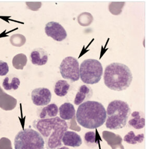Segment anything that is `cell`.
<instances>
[{
    "label": "cell",
    "instance_id": "obj_1",
    "mask_svg": "<svg viewBox=\"0 0 147 149\" xmlns=\"http://www.w3.org/2000/svg\"><path fill=\"white\" fill-rule=\"evenodd\" d=\"M33 126L43 137L47 149L61 147L63 136L68 128L66 121L58 117L38 119L34 122Z\"/></svg>",
    "mask_w": 147,
    "mask_h": 149
},
{
    "label": "cell",
    "instance_id": "obj_10",
    "mask_svg": "<svg viewBox=\"0 0 147 149\" xmlns=\"http://www.w3.org/2000/svg\"><path fill=\"white\" fill-rule=\"evenodd\" d=\"M62 142L66 146L79 147L81 146L82 140L80 136L76 132L67 131L63 134Z\"/></svg>",
    "mask_w": 147,
    "mask_h": 149
},
{
    "label": "cell",
    "instance_id": "obj_4",
    "mask_svg": "<svg viewBox=\"0 0 147 149\" xmlns=\"http://www.w3.org/2000/svg\"><path fill=\"white\" fill-rule=\"evenodd\" d=\"M131 109L127 103L114 100L109 103L106 109V126L111 130L123 128L126 126Z\"/></svg>",
    "mask_w": 147,
    "mask_h": 149
},
{
    "label": "cell",
    "instance_id": "obj_8",
    "mask_svg": "<svg viewBox=\"0 0 147 149\" xmlns=\"http://www.w3.org/2000/svg\"><path fill=\"white\" fill-rule=\"evenodd\" d=\"M45 31L48 37L57 41H62L67 37V33L63 26L55 22H50L46 24Z\"/></svg>",
    "mask_w": 147,
    "mask_h": 149
},
{
    "label": "cell",
    "instance_id": "obj_7",
    "mask_svg": "<svg viewBox=\"0 0 147 149\" xmlns=\"http://www.w3.org/2000/svg\"><path fill=\"white\" fill-rule=\"evenodd\" d=\"M79 63L78 60L72 57L65 58L61 62L59 67L62 77L76 82L80 79Z\"/></svg>",
    "mask_w": 147,
    "mask_h": 149
},
{
    "label": "cell",
    "instance_id": "obj_17",
    "mask_svg": "<svg viewBox=\"0 0 147 149\" xmlns=\"http://www.w3.org/2000/svg\"><path fill=\"white\" fill-rule=\"evenodd\" d=\"M70 85L65 80H59L55 85L54 92L59 97H63L68 93Z\"/></svg>",
    "mask_w": 147,
    "mask_h": 149
},
{
    "label": "cell",
    "instance_id": "obj_9",
    "mask_svg": "<svg viewBox=\"0 0 147 149\" xmlns=\"http://www.w3.org/2000/svg\"><path fill=\"white\" fill-rule=\"evenodd\" d=\"M31 99L35 105H47L51 102L52 93L47 88H37L33 90L31 93Z\"/></svg>",
    "mask_w": 147,
    "mask_h": 149
},
{
    "label": "cell",
    "instance_id": "obj_16",
    "mask_svg": "<svg viewBox=\"0 0 147 149\" xmlns=\"http://www.w3.org/2000/svg\"><path fill=\"white\" fill-rule=\"evenodd\" d=\"M20 84V80L14 75H10L5 77L2 83L3 87L6 91L17 90Z\"/></svg>",
    "mask_w": 147,
    "mask_h": 149
},
{
    "label": "cell",
    "instance_id": "obj_20",
    "mask_svg": "<svg viewBox=\"0 0 147 149\" xmlns=\"http://www.w3.org/2000/svg\"><path fill=\"white\" fill-rule=\"evenodd\" d=\"M9 72V67L6 62L0 60V76H5Z\"/></svg>",
    "mask_w": 147,
    "mask_h": 149
},
{
    "label": "cell",
    "instance_id": "obj_19",
    "mask_svg": "<svg viewBox=\"0 0 147 149\" xmlns=\"http://www.w3.org/2000/svg\"><path fill=\"white\" fill-rule=\"evenodd\" d=\"M84 140L87 146L91 148L96 147L98 142V138L96 136V134L93 131L86 132L84 136Z\"/></svg>",
    "mask_w": 147,
    "mask_h": 149
},
{
    "label": "cell",
    "instance_id": "obj_3",
    "mask_svg": "<svg viewBox=\"0 0 147 149\" xmlns=\"http://www.w3.org/2000/svg\"><path fill=\"white\" fill-rule=\"evenodd\" d=\"M133 80L132 72L125 64L112 63L104 70V84L110 90L122 91L129 87Z\"/></svg>",
    "mask_w": 147,
    "mask_h": 149
},
{
    "label": "cell",
    "instance_id": "obj_6",
    "mask_svg": "<svg viewBox=\"0 0 147 149\" xmlns=\"http://www.w3.org/2000/svg\"><path fill=\"white\" fill-rule=\"evenodd\" d=\"M79 73L83 82L87 84H95L101 80L103 68L102 63L97 60L86 59L81 64Z\"/></svg>",
    "mask_w": 147,
    "mask_h": 149
},
{
    "label": "cell",
    "instance_id": "obj_13",
    "mask_svg": "<svg viewBox=\"0 0 147 149\" xmlns=\"http://www.w3.org/2000/svg\"><path fill=\"white\" fill-rule=\"evenodd\" d=\"M93 94L92 90L86 85H82L79 88L74 100V103L76 105H79L83 103L86 100L91 97Z\"/></svg>",
    "mask_w": 147,
    "mask_h": 149
},
{
    "label": "cell",
    "instance_id": "obj_2",
    "mask_svg": "<svg viewBox=\"0 0 147 149\" xmlns=\"http://www.w3.org/2000/svg\"><path fill=\"white\" fill-rule=\"evenodd\" d=\"M106 110L102 103L88 100L82 103L76 111V118L80 125L85 128L94 129L104 124Z\"/></svg>",
    "mask_w": 147,
    "mask_h": 149
},
{
    "label": "cell",
    "instance_id": "obj_14",
    "mask_svg": "<svg viewBox=\"0 0 147 149\" xmlns=\"http://www.w3.org/2000/svg\"><path fill=\"white\" fill-rule=\"evenodd\" d=\"M58 111L60 118L64 120L72 119L76 114V110L74 106L70 103H65L61 105Z\"/></svg>",
    "mask_w": 147,
    "mask_h": 149
},
{
    "label": "cell",
    "instance_id": "obj_21",
    "mask_svg": "<svg viewBox=\"0 0 147 149\" xmlns=\"http://www.w3.org/2000/svg\"><path fill=\"white\" fill-rule=\"evenodd\" d=\"M57 149H70L68 148H67V147H61V148H57Z\"/></svg>",
    "mask_w": 147,
    "mask_h": 149
},
{
    "label": "cell",
    "instance_id": "obj_11",
    "mask_svg": "<svg viewBox=\"0 0 147 149\" xmlns=\"http://www.w3.org/2000/svg\"><path fill=\"white\" fill-rule=\"evenodd\" d=\"M30 58L32 64L42 66L45 65L47 62L48 54L44 49L36 48L31 52Z\"/></svg>",
    "mask_w": 147,
    "mask_h": 149
},
{
    "label": "cell",
    "instance_id": "obj_5",
    "mask_svg": "<svg viewBox=\"0 0 147 149\" xmlns=\"http://www.w3.org/2000/svg\"><path fill=\"white\" fill-rule=\"evenodd\" d=\"M44 145L41 134L31 128L19 131L14 140L15 149H44Z\"/></svg>",
    "mask_w": 147,
    "mask_h": 149
},
{
    "label": "cell",
    "instance_id": "obj_15",
    "mask_svg": "<svg viewBox=\"0 0 147 149\" xmlns=\"http://www.w3.org/2000/svg\"><path fill=\"white\" fill-rule=\"evenodd\" d=\"M58 113V106L55 104H51L41 110L39 117L41 119L53 118L56 117Z\"/></svg>",
    "mask_w": 147,
    "mask_h": 149
},
{
    "label": "cell",
    "instance_id": "obj_12",
    "mask_svg": "<svg viewBox=\"0 0 147 149\" xmlns=\"http://www.w3.org/2000/svg\"><path fill=\"white\" fill-rule=\"evenodd\" d=\"M128 123L135 129L140 130L145 126V116L142 112L135 111L132 113Z\"/></svg>",
    "mask_w": 147,
    "mask_h": 149
},
{
    "label": "cell",
    "instance_id": "obj_18",
    "mask_svg": "<svg viewBox=\"0 0 147 149\" xmlns=\"http://www.w3.org/2000/svg\"><path fill=\"white\" fill-rule=\"evenodd\" d=\"M145 138L144 134H142L135 135L133 131H129L126 134L124 138V141L127 143L131 144H136L137 143H142L144 141Z\"/></svg>",
    "mask_w": 147,
    "mask_h": 149
}]
</instances>
